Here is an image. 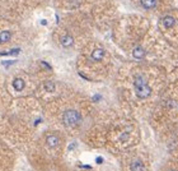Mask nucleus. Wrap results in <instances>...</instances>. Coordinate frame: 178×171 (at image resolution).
<instances>
[{
  "label": "nucleus",
  "mask_w": 178,
  "mask_h": 171,
  "mask_svg": "<svg viewBox=\"0 0 178 171\" xmlns=\"http://www.w3.org/2000/svg\"><path fill=\"white\" fill-rule=\"evenodd\" d=\"M171 79L168 66L159 63L134 61L121 69L118 91L129 111L148 115Z\"/></svg>",
  "instance_id": "obj_1"
},
{
  "label": "nucleus",
  "mask_w": 178,
  "mask_h": 171,
  "mask_svg": "<svg viewBox=\"0 0 178 171\" xmlns=\"http://www.w3.org/2000/svg\"><path fill=\"white\" fill-rule=\"evenodd\" d=\"M121 44L130 52L134 61L159 63L167 65L178 58V54L158 32L155 24L145 17L127 19L122 26Z\"/></svg>",
  "instance_id": "obj_2"
},
{
  "label": "nucleus",
  "mask_w": 178,
  "mask_h": 171,
  "mask_svg": "<svg viewBox=\"0 0 178 171\" xmlns=\"http://www.w3.org/2000/svg\"><path fill=\"white\" fill-rule=\"evenodd\" d=\"M141 133L137 123L127 115H113L90 128L87 143L121 156L140 144Z\"/></svg>",
  "instance_id": "obj_3"
},
{
  "label": "nucleus",
  "mask_w": 178,
  "mask_h": 171,
  "mask_svg": "<svg viewBox=\"0 0 178 171\" xmlns=\"http://www.w3.org/2000/svg\"><path fill=\"white\" fill-rule=\"evenodd\" d=\"M149 125L155 134L178 124V82L171 77L165 90L148 114Z\"/></svg>",
  "instance_id": "obj_4"
},
{
  "label": "nucleus",
  "mask_w": 178,
  "mask_h": 171,
  "mask_svg": "<svg viewBox=\"0 0 178 171\" xmlns=\"http://www.w3.org/2000/svg\"><path fill=\"white\" fill-rule=\"evenodd\" d=\"M56 120L62 130L78 133L87 124L92 112V103L80 94H71L66 98H60L55 107Z\"/></svg>",
  "instance_id": "obj_5"
},
{
  "label": "nucleus",
  "mask_w": 178,
  "mask_h": 171,
  "mask_svg": "<svg viewBox=\"0 0 178 171\" xmlns=\"http://www.w3.org/2000/svg\"><path fill=\"white\" fill-rule=\"evenodd\" d=\"M85 54L79 59V75L87 81H99L108 74L111 60L106 47L102 45H90Z\"/></svg>",
  "instance_id": "obj_6"
},
{
  "label": "nucleus",
  "mask_w": 178,
  "mask_h": 171,
  "mask_svg": "<svg viewBox=\"0 0 178 171\" xmlns=\"http://www.w3.org/2000/svg\"><path fill=\"white\" fill-rule=\"evenodd\" d=\"M65 148V137L61 131H49L43 137L42 151L34 158V167L40 171H50L56 167L62 157Z\"/></svg>",
  "instance_id": "obj_7"
},
{
  "label": "nucleus",
  "mask_w": 178,
  "mask_h": 171,
  "mask_svg": "<svg viewBox=\"0 0 178 171\" xmlns=\"http://www.w3.org/2000/svg\"><path fill=\"white\" fill-rule=\"evenodd\" d=\"M155 27L164 41L178 54V8L174 6L159 15Z\"/></svg>",
  "instance_id": "obj_8"
},
{
  "label": "nucleus",
  "mask_w": 178,
  "mask_h": 171,
  "mask_svg": "<svg viewBox=\"0 0 178 171\" xmlns=\"http://www.w3.org/2000/svg\"><path fill=\"white\" fill-rule=\"evenodd\" d=\"M120 171H152L153 158L150 153L139 146L120 156Z\"/></svg>",
  "instance_id": "obj_9"
},
{
  "label": "nucleus",
  "mask_w": 178,
  "mask_h": 171,
  "mask_svg": "<svg viewBox=\"0 0 178 171\" xmlns=\"http://www.w3.org/2000/svg\"><path fill=\"white\" fill-rule=\"evenodd\" d=\"M135 3L143 13L154 18L176 6V0H135Z\"/></svg>",
  "instance_id": "obj_10"
},
{
  "label": "nucleus",
  "mask_w": 178,
  "mask_h": 171,
  "mask_svg": "<svg viewBox=\"0 0 178 171\" xmlns=\"http://www.w3.org/2000/svg\"><path fill=\"white\" fill-rule=\"evenodd\" d=\"M156 137L169 157L178 158V124L162 130L158 133Z\"/></svg>",
  "instance_id": "obj_11"
},
{
  "label": "nucleus",
  "mask_w": 178,
  "mask_h": 171,
  "mask_svg": "<svg viewBox=\"0 0 178 171\" xmlns=\"http://www.w3.org/2000/svg\"><path fill=\"white\" fill-rule=\"evenodd\" d=\"M159 171H178V158L169 157L162 164Z\"/></svg>",
  "instance_id": "obj_12"
},
{
  "label": "nucleus",
  "mask_w": 178,
  "mask_h": 171,
  "mask_svg": "<svg viewBox=\"0 0 178 171\" xmlns=\"http://www.w3.org/2000/svg\"><path fill=\"white\" fill-rule=\"evenodd\" d=\"M12 86H13L14 91H17V92H21V91H23V90H24V87H26V82H24V79H23V78H14V79H13Z\"/></svg>",
  "instance_id": "obj_13"
},
{
  "label": "nucleus",
  "mask_w": 178,
  "mask_h": 171,
  "mask_svg": "<svg viewBox=\"0 0 178 171\" xmlns=\"http://www.w3.org/2000/svg\"><path fill=\"white\" fill-rule=\"evenodd\" d=\"M10 37H12V33L9 32V31H3V32H0V41H2V44L8 42L9 40H10Z\"/></svg>",
  "instance_id": "obj_14"
},
{
  "label": "nucleus",
  "mask_w": 178,
  "mask_h": 171,
  "mask_svg": "<svg viewBox=\"0 0 178 171\" xmlns=\"http://www.w3.org/2000/svg\"><path fill=\"white\" fill-rule=\"evenodd\" d=\"M75 171H97V170H93V169L87 167V169H78V170H75Z\"/></svg>",
  "instance_id": "obj_15"
},
{
  "label": "nucleus",
  "mask_w": 178,
  "mask_h": 171,
  "mask_svg": "<svg viewBox=\"0 0 178 171\" xmlns=\"http://www.w3.org/2000/svg\"><path fill=\"white\" fill-rule=\"evenodd\" d=\"M0 44H2V41H0Z\"/></svg>",
  "instance_id": "obj_16"
}]
</instances>
